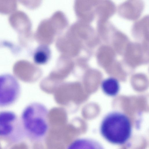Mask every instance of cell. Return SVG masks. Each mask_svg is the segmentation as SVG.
I'll list each match as a JSON object with an SVG mask.
<instances>
[{"mask_svg": "<svg viewBox=\"0 0 149 149\" xmlns=\"http://www.w3.org/2000/svg\"><path fill=\"white\" fill-rule=\"evenodd\" d=\"M143 0H126L118 7V13L122 18L129 20H137L144 9Z\"/></svg>", "mask_w": 149, "mask_h": 149, "instance_id": "8992f818", "label": "cell"}, {"mask_svg": "<svg viewBox=\"0 0 149 149\" xmlns=\"http://www.w3.org/2000/svg\"><path fill=\"white\" fill-rule=\"evenodd\" d=\"M51 52L49 47L42 45L38 46L34 51L33 59L36 64L42 65L46 63L50 59Z\"/></svg>", "mask_w": 149, "mask_h": 149, "instance_id": "ba28073f", "label": "cell"}, {"mask_svg": "<svg viewBox=\"0 0 149 149\" xmlns=\"http://www.w3.org/2000/svg\"><path fill=\"white\" fill-rule=\"evenodd\" d=\"M49 113L47 107L38 102L24 108L20 118L25 137L35 143L44 141L49 129Z\"/></svg>", "mask_w": 149, "mask_h": 149, "instance_id": "6da1fadb", "label": "cell"}, {"mask_svg": "<svg viewBox=\"0 0 149 149\" xmlns=\"http://www.w3.org/2000/svg\"><path fill=\"white\" fill-rule=\"evenodd\" d=\"M25 138L20 118L11 111H0V138L9 143L16 144Z\"/></svg>", "mask_w": 149, "mask_h": 149, "instance_id": "277c9868", "label": "cell"}, {"mask_svg": "<svg viewBox=\"0 0 149 149\" xmlns=\"http://www.w3.org/2000/svg\"><path fill=\"white\" fill-rule=\"evenodd\" d=\"M101 88L104 92L107 95L114 96L118 93L120 87L119 82L116 79L109 78L102 81Z\"/></svg>", "mask_w": 149, "mask_h": 149, "instance_id": "9c48e42d", "label": "cell"}, {"mask_svg": "<svg viewBox=\"0 0 149 149\" xmlns=\"http://www.w3.org/2000/svg\"><path fill=\"white\" fill-rule=\"evenodd\" d=\"M21 4L28 9L34 10L39 8L42 0H17Z\"/></svg>", "mask_w": 149, "mask_h": 149, "instance_id": "8fae6325", "label": "cell"}, {"mask_svg": "<svg viewBox=\"0 0 149 149\" xmlns=\"http://www.w3.org/2000/svg\"><path fill=\"white\" fill-rule=\"evenodd\" d=\"M102 146L96 141L89 139H77L68 146V149L102 148Z\"/></svg>", "mask_w": 149, "mask_h": 149, "instance_id": "52a82bcc", "label": "cell"}, {"mask_svg": "<svg viewBox=\"0 0 149 149\" xmlns=\"http://www.w3.org/2000/svg\"><path fill=\"white\" fill-rule=\"evenodd\" d=\"M132 126L128 117L117 111L110 112L103 118L100 131L102 136L109 142L114 144L123 145L130 139Z\"/></svg>", "mask_w": 149, "mask_h": 149, "instance_id": "7a4b0ae2", "label": "cell"}, {"mask_svg": "<svg viewBox=\"0 0 149 149\" xmlns=\"http://www.w3.org/2000/svg\"><path fill=\"white\" fill-rule=\"evenodd\" d=\"M17 0H0V14L10 15L17 10Z\"/></svg>", "mask_w": 149, "mask_h": 149, "instance_id": "30bf717a", "label": "cell"}, {"mask_svg": "<svg viewBox=\"0 0 149 149\" xmlns=\"http://www.w3.org/2000/svg\"><path fill=\"white\" fill-rule=\"evenodd\" d=\"M74 9L79 21L85 22L107 21L115 13L116 6L111 0H74Z\"/></svg>", "mask_w": 149, "mask_h": 149, "instance_id": "3957f363", "label": "cell"}, {"mask_svg": "<svg viewBox=\"0 0 149 149\" xmlns=\"http://www.w3.org/2000/svg\"><path fill=\"white\" fill-rule=\"evenodd\" d=\"M20 83L14 74L8 73L0 74V107H6L13 104L21 93Z\"/></svg>", "mask_w": 149, "mask_h": 149, "instance_id": "5b68a950", "label": "cell"}]
</instances>
